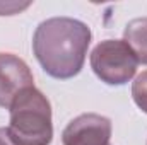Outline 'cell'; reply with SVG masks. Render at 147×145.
Listing matches in <instances>:
<instances>
[{
  "label": "cell",
  "instance_id": "6",
  "mask_svg": "<svg viewBox=\"0 0 147 145\" xmlns=\"http://www.w3.org/2000/svg\"><path fill=\"white\" fill-rule=\"evenodd\" d=\"M123 41L135 55L137 62L147 65V17H139L125 26Z\"/></svg>",
  "mask_w": 147,
  "mask_h": 145
},
{
  "label": "cell",
  "instance_id": "5",
  "mask_svg": "<svg viewBox=\"0 0 147 145\" xmlns=\"http://www.w3.org/2000/svg\"><path fill=\"white\" fill-rule=\"evenodd\" d=\"M34 85L28 63L14 53H0V108H10L16 96Z\"/></svg>",
  "mask_w": 147,
  "mask_h": 145
},
{
  "label": "cell",
  "instance_id": "2",
  "mask_svg": "<svg viewBox=\"0 0 147 145\" xmlns=\"http://www.w3.org/2000/svg\"><path fill=\"white\" fill-rule=\"evenodd\" d=\"M9 133L16 145H50L53 140L51 104L48 97L36 89L21 91L10 104Z\"/></svg>",
  "mask_w": 147,
  "mask_h": 145
},
{
  "label": "cell",
  "instance_id": "8",
  "mask_svg": "<svg viewBox=\"0 0 147 145\" xmlns=\"http://www.w3.org/2000/svg\"><path fill=\"white\" fill-rule=\"evenodd\" d=\"M31 3L26 2V3H17V2H0V15H14L24 9H28Z\"/></svg>",
  "mask_w": 147,
  "mask_h": 145
},
{
  "label": "cell",
  "instance_id": "4",
  "mask_svg": "<svg viewBox=\"0 0 147 145\" xmlns=\"http://www.w3.org/2000/svg\"><path fill=\"white\" fill-rule=\"evenodd\" d=\"M111 121L110 118L84 113L74 118L62 132L63 145H110L111 138Z\"/></svg>",
  "mask_w": 147,
  "mask_h": 145
},
{
  "label": "cell",
  "instance_id": "3",
  "mask_svg": "<svg viewBox=\"0 0 147 145\" xmlns=\"http://www.w3.org/2000/svg\"><path fill=\"white\" fill-rule=\"evenodd\" d=\"M89 63L96 77L108 85H123L137 72V58L123 39H105L94 46Z\"/></svg>",
  "mask_w": 147,
  "mask_h": 145
},
{
  "label": "cell",
  "instance_id": "9",
  "mask_svg": "<svg viewBox=\"0 0 147 145\" xmlns=\"http://www.w3.org/2000/svg\"><path fill=\"white\" fill-rule=\"evenodd\" d=\"M0 145H16L14 144V140L10 138L9 130L3 128V126H0Z\"/></svg>",
  "mask_w": 147,
  "mask_h": 145
},
{
  "label": "cell",
  "instance_id": "7",
  "mask_svg": "<svg viewBox=\"0 0 147 145\" xmlns=\"http://www.w3.org/2000/svg\"><path fill=\"white\" fill-rule=\"evenodd\" d=\"M132 97L137 108L142 109L147 114V70L137 75V79L132 84Z\"/></svg>",
  "mask_w": 147,
  "mask_h": 145
},
{
  "label": "cell",
  "instance_id": "1",
  "mask_svg": "<svg viewBox=\"0 0 147 145\" xmlns=\"http://www.w3.org/2000/svg\"><path fill=\"white\" fill-rule=\"evenodd\" d=\"M92 39L89 26L72 17H51L39 22L33 34V53L41 68L53 79L79 75Z\"/></svg>",
  "mask_w": 147,
  "mask_h": 145
}]
</instances>
